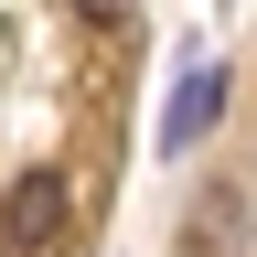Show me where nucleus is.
I'll return each mask as SVG.
<instances>
[{"instance_id": "2", "label": "nucleus", "mask_w": 257, "mask_h": 257, "mask_svg": "<svg viewBox=\"0 0 257 257\" xmlns=\"http://www.w3.org/2000/svg\"><path fill=\"white\" fill-rule=\"evenodd\" d=\"M214 118H225V64H193V75H182V96H172V118H161V140H172V150H193Z\"/></svg>"}, {"instance_id": "3", "label": "nucleus", "mask_w": 257, "mask_h": 257, "mask_svg": "<svg viewBox=\"0 0 257 257\" xmlns=\"http://www.w3.org/2000/svg\"><path fill=\"white\" fill-rule=\"evenodd\" d=\"M193 236H204V246H236V236H246L236 193H204V204H193Z\"/></svg>"}, {"instance_id": "1", "label": "nucleus", "mask_w": 257, "mask_h": 257, "mask_svg": "<svg viewBox=\"0 0 257 257\" xmlns=\"http://www.w3.org/2000/svg\"><path fill=\"white\" fill-rule=\"evenodd\" d=\"M64 214H75L64 172H22L11 193H0V246H11V257H54L64 246Z\"/></svg>"}, {"instance_id": "4", "label": "nucleus", "mask_w": 257, "mask_h": 257, "mask_svg": "<svg viewBox=\"0 0 257 257\" xmlns=\"http://www.w3.org/2000/svg\"><path fill=\"white\" fill-rule=\"evenodd\" d=\"M75 11H86V22H128V0H75Z\"/></svg>"}]
</instances>
